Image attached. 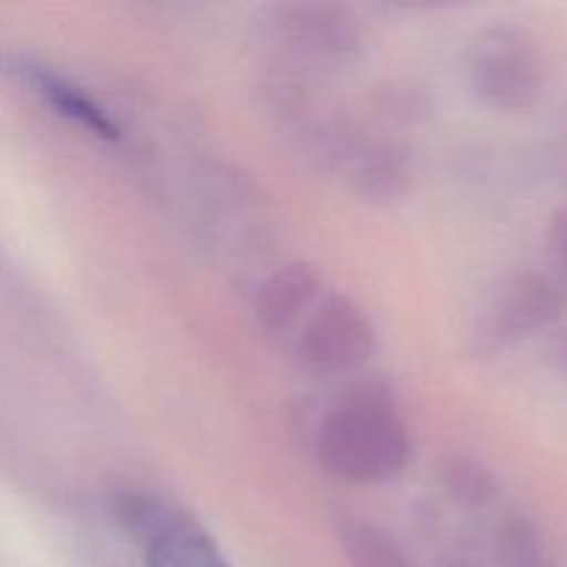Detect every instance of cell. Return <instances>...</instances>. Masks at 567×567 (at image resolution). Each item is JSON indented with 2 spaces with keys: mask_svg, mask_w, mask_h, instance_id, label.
<instances>
[{
  "mask_svg": "<svg viewBox=\"0 0 567 567\" xmlns=\"http://www.w3.org/2000/svg\"><path fill=\"white\" fill-rule=\"evenodd\" d=\"M316 460L330 476L352 485H377L402 474L413 454L402 415L382 393L343 399L316 430Z\"/></svg>",
  "mask_w": 567,
  "mask_h": 567,
  "instance_id": "1",
  "label": "cell"
},
{
  "mask_svg": "<svg viewBox=\"0 0 567 567\" xmlns=\"http://www.w3.org/2000/svg\"><path fill=\"white\" fill-rule=\"evenodd\" d=\"M476 97L498 111H529L546 89V61L529 31L520 25L487 28L471 59Z\"/></svg>",
  "mask_w": 567,
  "mask_h": 567,
  "instance_id": "2",
  "label": "cell"
},
{
  "mask_svg": "<svg viewBox=\"0 0 567 567\" xmlns=\"http://www.w3.org/2000/svg\"><path fill=\"white\" fill-rule=\"evenodd\" d=\"M377 349L374 324L347 297H330L310 313L297 341V354L313 374H352Z\"/></svg>",
  "mask_w": 567,
  "mask_h": 567,
  "instance_id": "3",
  "label": "cell"
},
{
  "mask_svg": "<svg viewBox=\"0 0 567 567\" xmlns=\"http://www.w3.org/2000/svg\"><path fill=\"white\" fill-rule=\"evenodd\" d=\"M567 310V282L551 271H518L507 277L491 305L487 336L509 347L557 324Z\"/></svg>",
  "mask_w": 567,
  "mask_h": 567,
  "instance_id": "4",
  "label": "cell"
},
{
  "mask_svg": "<svg viewBox=\"0 0 567 567\" xmlns=\"http://www.w3.org/2000/svg\"><path fill=\"white\" fill-rule=\"evenodd\" d=\"M277 28L299 48L319 55H354L363 44L360 20L343 6H282L277 9Z\"/></svg>",
  "mask_w": 567,
  "mask_h": 567,
  "instance_id": "5",
  "label": "cell"
},
{
  "mask_svg": "<svg viewBox=\"0 0 567 567\" xmlns=\"http://www.w3.org/2000/svg\"><path fill=\"white\" fill-rule=\"evenodd\" d=\"M321 291V280L308 264H288L271 271L255 293V319L269 336L288 332L310 308Z\"/></svg>",
  "mask_w": 567,
  "mask_h": 567,
  "instance_id": "6",
  "label": "cell"
},
{
  "mask_svg": "<svg viewBox=\"0 0 567 567\" xmlns=\"http://www.w3.org/2000/svg\"><path fill=\"white\" fill-rule=\"evenodd\" d=\"M142 546L147 567H227L216 543L183 513Z\"/></svg>",
  "mask_w": 567,
  "mask_h": 567,
  "instance_id": "7",
  "label": "cell"
},
{
  "mask_svg": "<svg viewBox=\"0 0 567 567\" xmlns=\"http://www.w3.org/2000/svg\"><path fill=\"white\" fill-rule=\"evenodd\" d=\"M493 548L502 567H559L548 537L526 515L504 518L496 529Z\"/></svg>",
  "mask_w": 567,
  "mask_h": 567,
  "instance_id": "8",
  "label": "cell"
},
{
  "mask_svg": "<svg viewBox=\"0 0 567 567\" xmlns=\"http://www.w3.org/2000/svg\"><path fill=\"white\" fill-rule=\"evenodd\" d=\"M343 554L352 567H415L396 540L365 520L347 518L338 526Z\"/></svg>",
  "mask_w": 567,
  "mask_h": 567,
  "instance_id": "9",
  "label": "cell"
},
{
  "mask_svg": "<svg viewBox=\"0 0 567 567\" xmlns=\"http://www.w3.org/2000/svg\"><path fill=\"white\" fill-rule=\"evenodd\" d=\"M39 89H42L44 97L50 100L59 114H64L66 120H72L75 125L86 127L89 133L100 138H116L120 136V127L116 122L105 114V109L100 103H94L86 92H81L72 83L61 81V78L53 75H42L39 78Z\"/></svg>",
  "mask_w": 567,
  "mask_h": 567,
  "instance_id": "10",
  "label": "cell"
},
{
  "mask_svg": "<svg viewBox=\"0 0 567 567\" xmlns=\"http://www.w3.org/2000/svg\"><path fill=\"white\" fill-rule=\"evenodd\" d=\"M441 480L449 498L468 509L491 507L498 498L496 474L474 457H452L443 465Z\"/></svg>",
  "mask_w": 567,
  "mask_h": 567,
  "instance_id": "11",
  "label": "cell"
},
{
  "mask_svg": "<svg viewBox=\"0 0 567 567\" xmlns=\"http://www.w3.org/2000/svg\"><path fill=\"white\" fill-rule=\"evenodd\" d=\"M111 513H114L116 524H120L127 535L136 537L138 543H147L150 537L158 529H164L181 509L169 507V504L161 502L153 493L122 491L116 493L114 502H111Z\"/></svg>",
  "mask_w": 567,
  "mask_h": 567,
  "instance_id": "12",
  "label": "cell"
},
{
  "mask_svg": "<svg viewBox=\"0 0 567 567\" xmlns=\"http://www.w3.org/2000/svg\"><path fill=\"white\" fill-rule=\"evenodd\" d=\"M354 181L365 197L393 199L402 197L408 188V169H404V161L393 153H374L369 161H363Z\"/></svg>",
  "mask_w": 567,
  "mask_h": 567,
  "instance_id": "13",
  "label": "cell"
},
{
  "mask_svg": "<svg viewBox=\"0 0 567 567\" xmlns=\"http://www.w3.org/2000/svg\"><path fill=\"white\" fill-rule=\"evenodd\" d=\"M546 252L551 260V275L567 282V208L554 210L548 219Z\"/></svg>",
  "mask_w": 567,
  "mask_h": 567,
  "instance_id": "14",
  "label": "cell"
},
{
  "mask_svg": "<svg viewBox=\"0 0 567 567\" xmlns=\"http://www.w3.org/2000/svg\"><path fill=\"white\" fill-rule=\"evenodd\" d=\"M548 360L557 371L567 374V324L559 327L557 336L551 338V347H548Z\"/></svg>",
  "mask_w": 567,
  "mask_h": 567,
  "instance_id": "15",
  "label": "cell"
}]
</instances>
